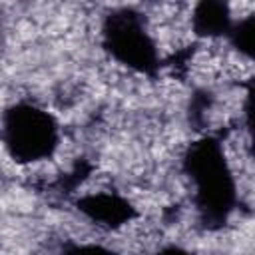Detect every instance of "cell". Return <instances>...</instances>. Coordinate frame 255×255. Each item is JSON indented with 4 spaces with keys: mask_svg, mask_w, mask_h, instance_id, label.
Wrapping results in <instances>:
<instances>
[{
    "mask_svg": "<svg viewBox=\"0 0 255 255\" xmlns=\"http://www.w3.org/2000/svg\"><path fill=\"white\" fill-rule=\"evenodd\" d=\"M157 255H191L189 251H183V249H175V247H169V249H163L159 251Z\"/></svg>",
    "mask_w": 255,
    "mask_h": 255,
    "instance_id": "cell-2",
    "label": "cell"
},
{
    "mask_svg": "<svg viewBox=\"0 0 255 255\" xmlns=\"http://www.w3.org/2000/svg\"><path fill=\"white\" fill-rule=\"evenodd\" d=\"M4 143L10 155L22 163L48 159L58 145L56 126L48 112L18 106L4 118Z\"/></svg>",
    "mask_w": 255,
    "mask_h": 255,
    "instance_id": "cell-1",
    "label": "cell"
}]
</instances>
